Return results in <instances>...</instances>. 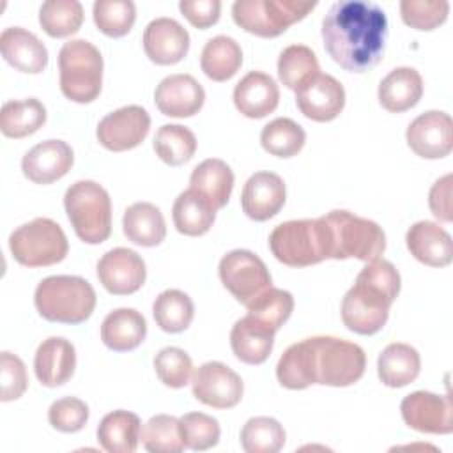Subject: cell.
<instances>
[{"instance_id":"obj_23","label":"cell","mask_w":453,"mask_h":453,"mask_svg":"<svg viewBox=\"0 0 453 453\" xmlns=\"http://www.w3.org/2000/svg\"><path fill=\"white\" fill-rule=\"evenodd\" d=\"M0 51L4 60L14 69L39 74L48 65V50L35 34L21 27H7L0 34Z\"/></svg>"},{"instance_id":"obj_46","label":"cell","mask_w":453,"mask_h":453,"mask_svg":"<svg viewBox=\"0 0 453 453\" xmlns=\"http://www.w3.org/2000/svg\"><path fill=\"white\" fill-rule=\"evenodd\" d=\"M154 368L165 386L179 389L189 382L193 361L186 350L179 347H165L156 354Z\"/></svg>"},{"instance_id":"obj_47","label":"cell","mask_w":453,"mask_h":453,"mask_svg":"<svg viewBox=\"0 0 453 453\" xmlns=\"http://www.w3.org/2000/svg\"><path fill=\"white\" fill-rule=\"evenodd\" d=\"M449 4L446 0H402L400 16L405 25L416 30H434L448 18Z\"/></svg>"},{"instance_id":"obj_7","label":"cell","mask_w":453,"mask_h":453,"mask_svg":"<svg viewBox=\"0 0 453 453\" xmlns=\"http://www.w3.org/2000/svg\"><path fill=\"white\" fill-rule=\"evenodd\" d=\"M60 90L74 103H92L103 87L101 51L85 39H71L58 51Z\"/></svg>"},{"instance_id":"obj_40","label":"cell","mask_w":453,"mask_h":453,"mask_svg":"<svg viewBox=\"0 0 453 453\" xmlns=\"http://www.w3.org/2000/svg\"><path fill=\"white\" fill-rule=\"evenodd\" d=\"M39 23L50 37H67L83 23V5L78 0H48L39 9Z\"/></svg>"},{"instance_id":"obj_8","label":"cell","mask_w":453,"mask_h":453,"mask_svg":"<svg viewBox=\"0 0 453 453\" xmlns=\"http://www.w3.org/2000/svg\"><path fill=\"white\" fill-rule=\"evenodd\" d=\"M269 248L276 260L290 267H306L326 260L327 250L320 218L280 223L269 235Z\"/></svg>"},{"instance_id":"obj_10","label":"cell","mask_w":453,"mask_h":453,"mask_svg":"<svg viewBox=\"0 0 453 453\" xmlns=\"http://www.w3.org/2000/svg\"><path fill=\"white\" fill-rule=\"evenodd\" d=\"M317 2L303 0H237L232 5L234 21L258 37H276L313 11Z\"/></svg>"},{"instance_id":"obj_19","label":"cell","mask_w":453,"mask_h":453,"mask_svg":"<svg viewBox=\"0 0 453 453\" xmlns=\"http://www.w3.org/2000/svg\"><path fill=\"white\" fill-rule=\"evenodd\" d=\"M74 154L64 140H44L34 145L21 159L23 175L35 184H51L73 166Z\"/></svg>"},{"instance_id":"obj_18","label":"cell","mask_w":453,"mask_h":453,"mask_svg":"<svg viewBox=\"0 0 453 453\" xmlns=\"http://www.w3.org/2000/svg\"><path fill=\"white\" fill-rule=\"evenodd\" d=\"M154 101L163 115L184 119L202 110L205 90L191 74L177 73L159 81L154 90Z\"/></svg>"},{"instance_id":"obj_21","label":"cell","mask_w":453,"mask_h":453,"mask_svg":"<svg viewBox=\"0 0 453 453\" xmlns=\"http://www.w3.org/2000/svg\"><path fill=\"white\" fill-rule=\"evenodd\" d=\"M287 189L283 179L274 172H257L253 173L241 193L242 212L255 219L265 221L280 212L285 205Z\"/></svg>"},{"instance_id":"obj_33","label":"cell","mask_w":453,"mask_h":453,"mask_svg":"<svg viewBox=\"0 0 453 453\" xmlns=\"http://www.w3.org/2000/svg\"><path fill=\"white\" fill-rule=\"evenodd\" d=\"M242 64V50L234 37H211L200 55V65L207 78L214 81L230 80Z\"/></svg>"},{"instance_id":"obj_32","label":"cell","mask_w":453,"mask_h":453,"mask_svg":"<svg viewBox=\"0 0 453 453\" xmlns=\"http://www.w3.org/2000/svg\"><path fill=\"white\" fill-rule=\"evenodd\" d=\"M142 423L134 412L119 409L108 412L97 426V442L108 453H134Z\"/></svg>"},{"instance_id":"obj_49","label":"cell","mask_w":453,"mask_h":453,"mask_svg":"<svg viewBox=\"0 0 453 453\" xmlns=\"http://www.w3.org/2000/svg\"><path fill=\"white\" fill-rule=\"evenodd\" d=\"M0 386H2L0 389L2 402H11L19 398L28 386L25 363L16 354L7 350L0 354Z\"/></svg>"},{"instance_id":"obj_41","label":"cell","mask_w":453,"mask_h":453,"mask_svg":"<svg viewBox=\"0 0 453 453\" xmlns=\"http://www.w3.org/2000/svg\"><path fill=\"white\" fill-rule=\"evenodd\" d=\"M285 437L281 423L269 416L250 418L241 428V446L246 453H278Z\"/></svg>"},{"instance_id":"obj_9","label":"cell","mask_w":453,"mask_h":453,"mask_svg":"<svg viewBox=\"0 0 453 453\" xmlns=\"http://www.w3.org/2000/svg\"><path fill=\"white\" fill-rule=\"evenodd\" d=\"M9 250L21 265L46 267L65 258L69 242L58 223L50 218H35L9 235Z\"/></svg>"},{"instance_id":"obj_16","label":"cell","mask_w":453,"mask_h":453,"mask_svg":"<svg viewBox=\"0 0 453 453\" xmlns=\"http://www.w3.org/2000/svg\"><path fill=\"white\" fill-rule=\"evenodd\" d=\"M101 285L115 296H127L142 288L147 278L143 258L129 248H113L97 262Z\"/></svg>"},{"instance_id":"obj_20","label":"cell","mask_w":453,"mask_h":453,"mask_svg":"<svg viewBox=\"0 0 453 453\" xmlns=\"http://www.w3.org/2000/svg\"><path fill=\"white\" fill-rule=\"evenodd\" d=\"M143 50L157 65L177 64L189 50V34L173 18H156L145 27Z\"/></svg>"},{"instance_id":"obj_37","label":"cell","mask_w":453,"mask_h":453,"mask_svg":"<svg viewBox=\"0 0 453 453\" xmlns=\"http://www.w3.org/2000/svg\"><path fill=\"white\" fill-rule=\"evenodd\" d=\"M152 315L159 329L166 333H182L189 327L195 317V304L186 292L168 288L154 299Z\"/></svg>"},{"instance_id":"obj_14","label":"cell","mask_w":453,"mask_h":453,"mask_svg":"<svg viewBox=\"0 0 453 453\" xmlns=\"http://www.w3.org/2000/svg\"><path fill=\"white\" fill-rule=\"evenodd\" d=\"M405 425L416 432L446 435L453 432V403L448 395L414 391L400 403Z\"/></svg>"},{"instance_id":"obj_12","label":"cell","mask_w":453,"mask_h":453,"mask_svg":"<svg viewBox=\"0 0 453 453\" xmlns=\"http://www.w3.org/2000/svg\"><path fill=\"white\" fill-rule=\"evenodd\" d=\"M193 396L214 409L235 407L244 393L242 379L221 361L200 365L191 380Z\"/></svg>"},{"instance_id":"obj_5","label":"cell","mask_w":453,"mask_h":453,"mask_svg":"<svg viewBox=\"0 0 453 453\" xmlns=\"http://www.w3.org/2000/svg\"><path fill=\"white\" fill-rule=\"evenodd\" d=\"M34 303L39 315L50 322L80 324L96 308V290L80 276L57 274L39 281Z\"/></svg>"},{"instance_id":"obj_30","label":"cell","mask_w":453,"mask_h":453,"mask_svg":"<svg viewBox=\"0 0 453 453\" xmlns=\"http://www.w3.org/2000/svg\"><path fill=\"white\" fill-rule=\"evenodd\" d=\"M124 235L138 246H157L165 241L166 225L163 212L150 202H134L124 211Z\"/></svg>"},{"instance_id":"obj_36","label":"cell","mask_w":453,"mask_h":453,"mask_svg":"<svg viewBox=\"0 0 453 453\" xmlns=\"http://www.w3.org/2000/svg\"><path fill=\"white\" fill-rule=\"evenodd\" d=\"M320 73L317 55L304 44H290L283 48L278 57V76L280 81L290 88L299 90Z\"/></svg>"},{"instance_id":"obj_45","label":"cell","mask_w":453,"mask_h":453,"mask_svg":"<svg viewBox=\"0 0 453 453\" xmlns=\"http://www.w3.org/2000/svg\"><path fill=\"white\" fill-rule=\"evenodd\" d=\"M182 442L188 449L205 451L219 441V423L216 418L203 412H188L179 418Z\"/></svg>"},{"instance_id":"obj_31","label":"cell","mask_w":453,"mask_h":453,"mask_svg":"<svg viewBox=\"0 0 453 453\" xmlns=\"http://www.w3.org/2000/svg\"><path fill=\"white\" fill-rule=\"evenodd\" d=\"M421 368L419 352L409 343H389L377 359V373L388 388H403L416 380Z\"/></svg>"},{"instance_id":"obj_4","label":"cell","mask_w":453,"mask_h":453,"mask_svg":"<svg viewBox=\"0 0 453 453\" xmlns=\"http://www.w3.org/2000/svg\"><path fill=\"white\" fill-rule=\"evenodd\" d=\"M327 258H357L372 262L386 250V234L372 219L349 211H331L320 216Z\"/></svg>"},{"instance_id":"obj_29","label":"cell","mask_w":453,"mask_h":453,"mask_svg":"<svg viewBox=\"0 0 453 453\" xmlns=\"http://www.w3.org/2000/svg\"><path fill=\"white\" fill-rule=\"evenodd\" d=\"M147 336L145 317L134 308H117L101 324L103 343L115 352L136 349Z\"/></svg>"},{"instance_id":"obj_27","label":"cell","mask_w":453,"mask_h":453,"mask_svg":"<svg viewBox=\"0 0 453 453\" xmlns=\"http://www.w3.org/2000/svg\"><path fill=\"white\" fill-rule=\"evenodd\" d=\"M230 345L237 359L246 365L264 363L274 345V331L246 315L239 319L230 331Z\"/></svg>"},{"instance_id":"obj_11","label":"cell","mask_w":453,"mask_h":453,"mask_svg":"<svg viewBox=\"0 0 453 453\" xmlns=\"http://www.w3.org/2000/svg\"><path fill=\"white\" fill-rule=\"evenodd\" d=\"M218 273L223 287L244 306L273 287L267 265L250 250H232L223 255Z\"/></svg>"},{"instance_id":"obj_2","label":"cell","mask_w":453,"mask_h":453,"mask_svg":"<svg viewBox=\"0 0 453 453\" xmlns=\"http://www.w3.org/2000/svg\"><path fill=\"white\" fill-rule=\"evenodd\" d=\"M366 366L365 350L336 336H311L292 343L276 365L278 382L287 389L311 384L345 388L357 382Z\"/></svg>"},{"instance_id":"obj_48","label":"cell","mask_w":453,"mask_h":453,"mask_svg":"<svg viewBox=\"0 0 453 453\" xmlns=\"http://www.w3.org/2000/svg\"><path fill=\"white\" fill-rule=\"evenodd\" d=\"M88 419V405L76 396L55 400L48 409L50 425L64 434L80 432Z\"/></svg>"},{"instance_id":"obj_50","label":"cell","mask_w":453,"mask_h":453,"mask_svg":"<svg viewBox=\"0 0 453 453\" xmlns=\"http://www.w3.org/2000/svg\"><path fill=\"white\" fill-rule=\"evenodd\" d=\"M180 12L196 28H209L219 19L221 2L219 0H182L179 2Z\"/></svg>"},{"instance_id":"obj_44","label":"cell","mask_w":453,"mask_h":453,"mask_svg":"<svg viewBox=\"0 0 453 453\" xmlns=\"http://www.w3.org/2000/svg\"><path fill=\"white\" fill-rule=\"evenodd\" d=\"M92 16L96 27L104 35L122 37L131 30L136 19V7L131 0H96Z\"/></svg>"},{"instance_id":"obj_13","label":"cell","mask_w":453,"mask_h":453,"mask_svg":"<svg viewBox=\"0 0 453 453\" xmlns=\"http://www.w3.org/2000/svg\"><path fill=\"white\" fill-rule=\"evenodd\" d=\"M150 129V115L138 104L122 106L104 115L96 129L99 143L113 152L138 147Z\"/></svg>"},{"instance_id":"obj_34","label":"cell","mask_w":453,"mask_h":453,"mask_svg":"<svg viewBox=\"0 0 453 453\" xmlns=\"http://www.w3.org/2000/svg\"><path fill=\"white\" fill-rule=\"evenodd\" d=\"M46 122V108L37 97L5 101L0 110V129L9 138L34 134Z\"/></svg>"},{"instance_id":"obj_25","label":"cell","mask_w":453,"mask_h":453,"mask_svg":"<svg viewBox=\"0 0 453 453\" xmlns=\"http://www.w3.org/2000/svg\"><path fill=\"white\" fill-rule=\"evenodd\" d=\"M407 250L425 265L444 267L453 258L451 235L434 221H418L405 234Z\"/></svg>"},{"instance_id":"obj_43","label":"cell","mask_w":453,"mask_h":453,"mask_svg":"<svg viewBox=\"0 0 453 453\" xmlns=\"http://www.w3.org/2000/svg\"><path fill=\"white\" fill-rule=\"evenodd\" d=\"M248 315L273 329L274 333L288 320L294 310V297L288 290L269 287L248 306Z\"/></svg>"},{"instance_id":"obj_35","label":"cell","mask_w":453,"mask_h":453,"mask_svg":"<svg viewBox=\"0 0 453 453\" xmlns=\"http://www.w3.org/2000/svg\"><path fill=\"white\" fill-rule=\"evenodd\" d=\"M175 228L184 235H202L209 232L216 219V211L193 189L182 191L172 207Z\"/></svg>"},{"instance_id":"obj_28","label":"cell","mask_w":453,"mask_h":453,"mask_svg":"<svg viewBox=\"0 0 453 453\" xmlns=\"http://www.w3.org/2000/svg\"><path fill=\"white\" fill-rule=\"evenodd\" d=\"M379 103L391 113L416 106L423 96V78L414 67H396L379 83Z\"/></svg>"},{"instance_id":"obj_3","label":"cell","mask_w":453,"mask_h":453,"mask_svg":"<svg viewBox=\"0 0 453 453\" xmlns=\"http://www.w3.org/2000/svg\"><path fill=\"white\" fill-rule=\"evenodd\" d=\"M400 294V274L384 258L368 262L356 276L342 301V320L357 334L379 333L389 317V308Z\"/></svg>"},{"instance_id":"obj_39","label":"cell","mask_w":453,"mask_h":453,"mask_svg":"<svg viewBox=\"0 0 453 453\" xmlns=\"http://www.w3.org/2000/svg\"><path fill=\"white\" fill-rule=\"evenodd\" d=\"M306 142L304 129L292 119L278 117L265 124L260 133V143L265 152L278 157L296 156Z\"/></svg>"},{"instance_id":"obj_6","label":"cell","mask_w":453,"mask_h":453,"mask_svg":"<svg viewBox=\"0 0 453 453\" xmlns=\"http://www.w3.org/2000/svg\"><path fill=\"white\" fill-rule=\"evenodd\" d=\"M67 218L80 241L101 244L111 234V200L94 180H76L64 195Z\"/></svg>"},{"instance_id":"obj_26","label":"cell","mask_w":453,"mask_h":453,"mask_svg":"<svg viewBox=\"0 0 453 453\" xmlns=\"http://www.w3.org/2000/svg\"><path fill=\"white\" fill-rule=\"evenodd\" d=\"M234 188L232 168L218 157L203 159L189 177V189L198 193L214 211L226 205Z\"/></svg>"},{"instance_id":"obj_24","label":"cell","mask_w":453,"mask_h":453,"mask_svg":"<svg viewBox=\"0 0 453 453\" xmlns=\"http://www.w3.org/2000/svg\"><path fill=\"white\" fill-rule=\"evenodd\" d=\"M278 103L280 88L276 81L262 71H250L234 88V104L248 119H264L276 110Z\"/></svg>"},{"instance_id":"obj_38","label":"cell","mask_w":453,"mask_h":453,"mask_svg":"<svg viewBox=\"0 0 453 453\" xmlns=\"http://www.w3.org/2000/svg\"><path fill=\"white\" fill-rule=\"evenodd\" d=\"M154 150L170 166L188 163L196 150L195 133L180 124H165L156 131Z\"/></svg>"},{"instance_id":"obj_42","label":"cell","mask_w":453,"mask_h":453,"mask_svg":"<svg viewBox=\"0 0 453 453\" xmlns=\"http://www.w3.org/2000/svg\"><path fill=\"white\" fill-rule=\"evenodd\" d=\"M142 444L150 453H179L186 446L180 435L179 418L170 414L152 416L142 428Z\"/></svg>"},{"instance_id":"obj_17","label":"cell","mask_w":453,"mask_h":453,"mask_svg":"<svg viewBox=\"0 0 453 453\" xmlns=\"http://www.w3.org/2000/svg\"><path fill=\"white\" fill-rule=\"evenodd\" d=\"M296 103L304 117L315 122H329L345 106V88L334 76L319 73L296 92Z\"/></svg>"},{"instance_id":"obj_1","label":"cell","mask_w":453,"mask_h":453,"mask_svg":"<svg viewBox=\"0 0 453 453\" xmlns=\"http://www.w3.org/2000/svg\"><path fill=\"white\" fill-rule=\"evenodd\" d=\"M388 37L384 9L370 0H340L322 21L329 57L345 71L365 73L379 64Z\"/></svg>"},{"instance_id":"obj_51","label":"cell","mask_w":453,"mask_h":453,"mask_svg":"<svg viewBox=\"0 0 453 453\" xmlns=\"http://www.w3.org/2000/svg\"><path fill=\"white\" fill-rule=\"evenodd\" d=\"M451 180L453 175L446 173L444 177L437 179L430 188L428 205L432 214L441 221H453V209H451Z\"/></svg>"},{"instance_id":"obj_22","label":"cell","mask_w":453,"mask_h":453,"mask_svg":"<svg viewBox=\"0 0 453 453\" xmlns=\"http://www.w3.org/2000/svg\"><path fill=\"white\" fill-rule=\"evenodd\" d=\"M76 368L74 345L62 336L42 340L35 350L34 372L37 380L46 388L65 384Z\"/></svg>"},{"instance_id":"obj_15","label":"cell","mask_w":453,"mask_h":453,"mask_svg":"<svg viewBox=\"0 0 453 453\" xmlns=\"http://www.w3.org/2000/svg\"><path fill=\"white\" fill-rule=\"evenodd\" d=\"M407 145L425 159H439L453 149V122L446 111L428 110L418 115L405 131Z\"/></svg>"}]
</instances>
